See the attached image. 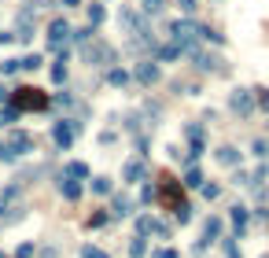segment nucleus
I'll list each match as a JSON object with an SVG mask.
<instances>
[{
    "label": "nucleus",
    "instance_id": "nucleus-52",
    "mask_svg": "<svg viewBox=\"0 0 269 258\" xmlns=\"http://www.w3.org/2000/svg\"><path fill=\"white\" fill-rule=\"evenodd\" d=\"M63 8H82V0H59Z\"/></svg>",
    "mask_w": 269,
    "mask_h": 258
},
{
    "label": "nucleus",
    "instance_id": "nucleus-36",
    "mask_svg": "<svg viewBox=\"0 0 269 258\" xmlns=\"http://www.w3.org/2000/svg\"><path fill=\"white\" fill-rule=\"evenodd\" d=\"M255 103H258L262 114H269V89L265 85H255Z\"/></svg>",
    "mask_w": 269,
    "mask_h": 258
},
{
    "label": "nucleus",
    "instance_id": "nucleus-41",
    "mask_svg": "<svg viewBox=\"0 0 269 258\" xmlns=\"http://www.w3.org/2000/svg\"><path fill=\"white\" fill-rule=\"evenodd\" d=\"M77 254H82V258H111L103 247H92V244H82V251H77Z\"/></svg>",
    "mask_w": 269,
    "mask_h": 258
},
{
    "label": "nucleus",
    "instance_id": "nucleus-14",
    "mask_svg": "<svg viewBox=\"0 0 269 258\" xmlns=\"http://www.w3.org/2000/svg\"><path fill=\"white\" fill-rule=\"evenodd\" d=\"M122 181L125 185H137V181H144V159H125L122 162Z\"/></svg>",
    "mask_w": 269,
    "mask_h": 258
},
{
    "label": "nucleus",
    "instance_id": "nucleus-30",
    "mask_svg": "<svg viewBox=\"0 0 269 258\" xmlns=\"http://www.w3.org/2000/svg\"><path fill=\"white\" fill-rule=\"evenodd\" d=\"M92 34H96V30H92V26H82V30H74V34H70V41L77 44V48H85V44L92 41Z\"/></svg>",
    "mask_w": 269,
    "mask_h": 258
},
{
    "label": "nucleus",
    "instance_id": "nucleus-25",
    "mask_svg": "<svg viewBox=\"0 0 269 258\" xmlns=\"http://www.w3.org/2000/svg\"><path fill=\"white\" fill-rule=\"evenodd\" d=\"M89 185H92V195H111V192H115V185H111V177H107V174L89 177Z\"/></svg>",
    "mask_w": 269,
    "mask_h": 258
},
{
    "label": "nucleus",
    "instance_id": "nucleus-4",
    "mask_svg": "<svg viewBox=\"0 0 269 258\" xmlns=\"http://www.w3.org/2000/svg\"><path fill=\"white\" fill-rule=\"evenodd\" d=\"M170 41L177 44L184 55H188V52H196V48H199V22H192V19H177V22H170Z\"/></svg>",
    "mask_w": 269,
    "mask_h": 258
},
{
    "label": "nucleus",
    "instance_id": "nucleus-45",
    "mask_svg": "<svg viewBox=\"0 0 269 258\" xmlns=\"http://www.w3.org/2000/svg\"><path fill=\"white\" fill-rule=\"evenodd\" d=\"M151 258H181L177 247H159V251H151Z\"/></svg>",
    "mask_w": 269,
    "mask_h": 258
},
{
    "label": "nucleus",
    "instance_id": "nucleus-43",
    "mask_svg": "<svg viewBox=\"0 0 269 258\" xmlns=\"http://www.w3.org/2000/svg\"><path fill=\"white\" fill-rule=\"evenodd\" d=\"M151 236H159V240H170V236H173V229H170L166 221H159V218H155V229H151Z\"/></svg>",
    "mask_w": 269,
    "mask_h": 258
},
{
    "label": "nucleus",
    "instance_id": "nucleus-21",
    "mask_svg": "<svg viewBox=\"0 0 269 258\" xmlns=\"http://www.w3.org/2000/svg\"><path fill=\"white\" fill-rule=\"evenodd\" d=\"M63 177H70V181H89L92 177V170H89V162H67V166H63Z\"/></svg>",
    "mask_w": 269,
    "mask_h": 258
},
{
    "label": "nucleus",
    "instance_id": "nucleus-13",
    "mask_svg": "<svg viewBox=\"0 0 269 258\" xmlns=\"http://www.w3.org/2000/svg\"><path fill=\"white\" fill-rule=\"evenodd\" d=\"M214 162L225 166V170H236V166L244 162V151L236 144H221V148H214Z\"/></svg>",
    "mask_w": 269,
    "mask_h": 258
},
{
    "label": "nucleus",
    "instance_id": "nucleus-27",
    "mask_svg": "<svg viewBox=\"0 0 269 258\" xmlns=\"http://www.w3.org/2000/svg\"><path fill=\"white\" fill-rule=\"evenodd\" d=\"M52 81L56 85H67V52H59V59L52 63Z\"/></svg>",
    "mask_w": 269,
    "mask_h": 258
},
{
    "label": "nucleus",
    "instance_id": "nucleus-18",
    "mask_svg": "<svg viewBox=\"0 0 269 258\" xmlns=\"http://www.w3.org/2000/svg\"><path fill=\"white\" fill-rule=\"evenodd\" d=\"M221 233H225V221H221L218 214H210V218H203V240H221Z\"/></svg>",
    "mask_w": 269,
    "mask_h": 258
},
{
    "label": "nucleus",
    "instance_id": "nucleus-23",
    "mask_svg": "<svg viewBox=\"0 0 269 258\" xmlns=\"http://www.w3.org/2000/svg\"><path fill=\"white\" fill-rule=\"evenodd\" d=\"M129 81H133L129 70H122V67H111V70H107V85H111V89H125Z\"/></svg>",
    "mask_w": 269,
    "mask_h": 258
},
{
    "label": "nucleus",
    "instance_id": "nucleus-33",
    "mask_svg": "<svg viewBox=\"0 0 269 258\" xmlns=\"http://www.w3.org/2000/svg\"><path fill=\"white\" fill-rule=\"evenodd\" d=\"M52 107L56 111H70V107H77V100L70 93H59V96H52Z\"/></svg>",
    "mask_w": 269,
    "mask_h": 258
},
{
    "label": "nucleus",
    "instance_id": "nucleus-49",
    "mask_svg": "<svg viewBox=\"0 0 269 258\" xmlns=\"http://www.w3.org/2000/svg\"><path fill=\"white\" fill-rule=\"evenodd\" d=\"M166 155H170L173 162H184V155H181V148H177V144H166Z\"/></svg>",
    "mask_w": 269,
    "mask_h": 258
},
{
    "label": "nucleus",
    "instance_id": "nucleus-15",
    "mask_svg": "<svg viewBox=\"0 0 269 258\" xmlns=\"http://www.w3.org/2000/svg\"><path fill=\"white\" fill-rule=\"evenodd\" d=\"M229 221H232L236 233H244L247 225H251V207H247V203H232V207H229Z\"/></svg>",
    "mask_w": 269,
    "mask_h": 258
},
{
    "label": "nucleus",
    "instance_id": "nucleus-17",
    "mask_svg": "<svg viewBox=\"0 0 269 258\" xmlns=\"http://www.w3.org/2000/svg\"><path fill=\"white\" fill-rule=\"evenodd\" d=\"M59 195L67 203H77V199H82V181H70V177L59 174Z\"/></svg>",
    "mask_w": 269,
    "mask_h": 258
},
{
    "label": "nucleus",
    "instance_id": "nucleus-22",
    "mask_svg": "<svg viewBox=\"0 0 269 258\" xmlns=\"http://www.w3.org/2000/svg\"><path fill=\"white\" fill-rule=\"evenodd\" d=\"M26 218V203H11L4 214H0V225H19Z\"/></svg>",
    "mask_w": 269,
    "mask_h": 258
},
{
    "label": "nucleus",
    "instance_id": "nucleus-34",
    "mask_svg": "<svg viewBox=\"0 0 269 258\" xmlns=\"http://www.w3.org/2000/svg\"><path fill=\"white\" fill-rule=\"evenodd\" d=\"M221 251H225V258H244V251H240V244H236L232 236H221Z\"/></svg>",
    "mask_w": 269,
    "mask_h": 258
},
{
    "label": "nucleus",
    "instance_id": "nucleus-44",
    "mask_svg": "<svg viewBox=\"0 0 269 258\" xmlns=\"http://www.w3.org/2000/svg\"><path fill=\"white\" fill-rule=\"evenodd\" d=\"M199 192H203V199H210V203H214L218 195H221V185H207V181H203V188H199Z\"/></svg>",
    "mask_w": 269,
    "mask_h": 258
},
{
    "label": "nucleus",
    "instance_id": "nucleus-29",
    "mask_svg": "<svg viewBox=\"0 0 269 258\" xmlns=\"http://www.w3.org/2000/svg\"><path fill=\"white\" fill-rule=\"evenodd\" d=\"M251 155H255V159H269V136H258V140H251Z\"/></svg>",
    "mask_w": 269,
    "mask_h": 258
},
{
    "label": "nucleus",
    "instance_id": "nucleus-35",
    "mask_svg": "<svg viewBox=\"0 0 269 258\" xmlns=\"http://www.w3.org/2000/svg\"><path fill=\"white\" fill-rule=\"evenodd\" d=\"M155 229V218L151 214H137V236H151Z\"/></svg>",
    "mask_w": 269,
    "mask_h": 258
},
{
    "label": "nucleus",
    "instance_id": "nucleus-37",
    "mask_svg": "<svg viewBox=\"0 0 269 258\" xmlns=\"http://www.w3.org/2000/svg\"><path fill=\"white\" fill-rule=\"evenodd\" d=\"M129 254H133V258H144V254H148V240H144V236H133V240H129Z\"/></svg>",
    "mask_w": 269,
    "mask_h": 258
},
{
    "label": "nucleus",
    "instance_id": "nucleus-2",
    "mask_svg": "<svg viewBox=\"0 0 269 258\" xmlns=\"http://www.w3.org/2000/svg\"><path fill=\"white\" fill-rule=\"evenodd\" d=\"M118 59V52H115V44L111 41H103V37H92L85 48H82V63L92 70V67H111Z\"/></svg>",
    "mask_w": 269,
    "mask_h": 258
},
{
    "label": "nucleus",
    "instance_id": "nucleus-47",
    "mask_svg": "<svg viewBox=\"0 0 269 258\" xmlns=\"http://www.w3.org/2000/svg\"><path fill=\"white\" fill-rule=\"evenodd\" d=\"M140 203H155V185H151V181L140 188Z\"/></svg>",
    "mask_w": 269,
    "mask_h": 258
},
{
    "label": "nucleus",
    "instance_id": "nucleus-10",
    "mask_svg": "<svg viewBox=\"0 0 269 258\" xmlns=\"http://www.w3.org/2000/svg\"><path fill=\"white\" fill-rule=\"evenodd\" d=\"M70 34H74V26L67 22V19H52L48 22V52H67V41H70Z\"/></svg>",
    "mask_w": 269,
    "mask_h": 258
},
{
    "label": "nucleus",
    "instance_id": "nucleus-38",
    "mask_svg": "<svg viewBox=\"0 0 269 258\" xmlns=\"http://www.w3.org/2000/svg\"><path fill=\"white\" fill-rule=\"evenodd\" d=\"M232 185L236 188H251V174L244 170V166H236V170H232Z\"/></svg>",
    "mask_w": 269,
    "mask_h": 258
},
{
    "label": "nucleus",
    "instance_id": "nucleus-42",
    "mask_svg": "<svg viewBox=\"0 0 269 258\" xmlns=\"http://www.w3.org/2000/svg\"><path fill=\"white\" fill-rule=\"evenodd\" d=\"M15 258H37V244H34V240H26V244H19Z\"/></svg>",
    "mask_w": 269,
    "mask_h": 258
},
{
    "label": "nucleus",
    "instance_id": "nucleus-11",
    "mask_svg": "<svg viewBox=\"0 0 269 258\" xmlns=\"http://www.w3.org/2000/svg\"><path fill=\"white\" fill-rule=\"evenodd\" d=\"M115 22H118V30H122L125 37H133V34H140V30L148 26V22H144V15H140L137 8H129V4H122V8H118Z\"/></svg>",
    "mask_w": 269,
    "mask_h": 258
},
{
    "label": "nucleus",
    "instance_id": "nucleus-40",
    "mask_svg": "<svg viewBox=\"0 0 269 258\" xmlns=\"http://www.w3.org/2000/svg\"><path fill=\"white\" fill-rule=\"evenodd\" d=\"M44 67V59L37 55V52H30V55H22V70H41Z\"/></svg>",
    "mask_w": 269,
    "mask_h": 258
},
{
    "label": "nucleus",
    "instance_id": "nucleus-1",
    "mask_svg": "<svg viewBox=\"0 0 269 258\" xmlns=\"http://www.w3.org/2000/svg\"><path fill=\"white\" fill-rule=\"evenodd\" d=\"M11 107L19 111V114H30V111H48L52 107V96L44 93V89H37V85H19V89H11Z\"/></svg>",
    "mask_w": 269,
    "mask_h": 258
},
{
    "label": "nucleus",
    "instance_id": "nucleus-7",
    "mask_svg": "<svg viewBox=\"0 0 269 258\" xmlns=\"http://www.w3.org/2000/svg\"><path fill=\"white\" fill-rule=\"evenodd\" d=\"M229 111L240 118V122H247V118H255L258 114V103H255V89H244V85H236L232 93H229Z\"/></svg>",
    "mask_w": 269,
    "mask_h": 258
},
{
    "label": "nucleus",
    "instance_id": "nucleus-6",
    "mask_svg": "<svg viewBox=\"0 0 269 258\" xmlns=\"http://www.w3.org/2000/svg\"><path fill=\"white\" fill-rule=\"evenodd\" d=\"M188 59L196 63L199 74H218V78H229V74H232V67H229V59H225V55H214V52L196 48V52H188Z\"/></svg>",
    "mask_w": 269,
    "mask_h": 258
},
{
    "label": "nucleus",
    "instance_id": "nucleus-28",
    "mask_svg": "<svg viewBox=\"0 0 269 258\" xmlns=\"http://www.w3.org/2000/svg\"><path fill=\"white\" fill-rule=\"evenodd\" d=\"M15 122H19V111H15L11 103H8V107H0V129H15Z\"/></svg>",
    "mask_w": 269,
    "mask_h": 258
},
{
    "label": "nucleus",
    "instance_id": "nucleus-46",
    "mask_svg": "<svg viewBox=\"0 0 269 258\" xmlns=\"http://www.w3.org/2000/svg\"><path fill=\"white\" fill-rule=\"evenodd\" d=\"M96 140H100L103 148H111V144H115V140H118V133H115V129H103V133L96 136Z\"/></svg>",
    "mask_w": 269,
    "mask_h": 258
},
{
    "label": "nucleus",
    "instance_id": "nucleus-20",
    "mask_svg": "<svg viewBox=\"0 0 269 258\" xmlns=\"http://www.w3.org/2000/svg\"><path fill=\"white\" fill-rule=\"evenodd\" d=\"M85 15H89V26L92 30H100L107 22V8L100 4V0H92V4H85Z\"/></svg>",
    "mask_w": 269,
    "mask_h": 258
},
{
    "label": "nucleus",
    "instance_id": "nucleus-3",
    "mask_svg": "<svg viewBox=\"0 0 269 258\" xmlns=\"http://www.w3.org/2000/svg\"><path fill=\"white\" fill-rule=\"evenodd\" d=\"M155 203L173 214V210L184 203V185H181L177 177H170V174H166V177H159V185H155Z\"/></svg>",
    "mask_w": 269,
    "mask_h": 258
},
{
    "label": "nucleus",
    "instance_id": "nucleus-16",
    "mask_svg": "<svg viewBox=\"0 0 269 258\" xmlns=\"http://www.w3.org/2000/svg\"><path fill=\"white\" fill-rule=\"evenodd\" d=\"M137 214V203L129 199V195H115V199H111V218H133Z\"/></svg>",
    "mask_w": 269,
    "mask_h": 258
},
{
    "label": "nucleus",
    "instance_id": "nucleus-19",
    "mask_svg": "<svg viewBox=\"0 0 269 258\" xmlns=\"http://www.w3.org/2000/svg\"><path fill=\"white\" fill-rule=\"evenodd\" d=\"M181 55H184V52H181L177 44L170 41V44H159V48H155V55H151V59H155V63H177Z\"/></svg>",
    "mask_w": 269,
    "mask_h": 258
},
{
    "label": "nucleus",
    "instance_id": "nucleus-26",
    "mask_svg": "<svg viewBox=\"0 0 269 258\" xmlns=\"http://www.w3.org/2000/svg\"><path fill=\"white\" fill-rule=\"evenodd\" d=\"M181 185H184V188H203V170H199V166H184Z\"/></svg>",
    "mask_w": 269,
    "mask_h": 258
},
{
    "label": "nucleus",
    "instance_id": "nucleus-12",
    "mask_svg": "<svg viewBox=\"0 0 269 258\" xmlns=\"http://www.w3.org/2000/svg\"><path fill=\"white\" fill-rule=\"evenodd\" d=\"M133 78H137L140 89H151V85H159L163 70H159V63H155V59H140V63L133 67Z\"/></svg>",
    "mask_w": 269,
    "mask_h": 258
},
{
    "label": "nucleus",
    "instance_id": "nucleus-24",
    "mask_svg": "<svg viewBox=\"0 0 269 258\" xmlns=\"http://www.w3.org/2000/svg\"><path fill=\"white\" fill-rule=\"evenodd\" d=\"M163 11H166V0H140V15L144 19H159Z\"/></svg>",
    "mask_w": 269,
    "mask_h": 258
},
{
    "label": "nucleus",
    "instance_id": "nucleus-48",
    "mask_svg": "<svg viewBox=\"0 0 269 258\" xmlns=\"http://www.w3.org/2000/svg\"><path fill=\"white\" fill-rule=\"evenodd\" d=\"M177 8H181L184 15H196V8H199V0H177Z\"/></svg>",
    "mask_w": 269,
    "mask_h": 258
},
{
    "label": "nucleus",
    "instance_id": "nucleus-51",
    "mask_svg": "<svg viewBox=\"0 0 269 258\" xmlns=\"http://www.w3.org/2000/svg\"><path fill=\"white\" fill-rule=\"evenodd\" d=\"M8 100H11V89H8L4 81H0V103H8Z\"/></svg>",
    "mask_w": 269,
    "mask_h": 258
},
{
    "label": "nucleus",
    "instance_id": "nucleus-9",
    "mask_svg": "<svg viewBox=\"0 0 269 258\" xmlns=\"http://www.w3.org/2000/svg\"><path fill=\"white\" fill-rule=\"evenodd\" d=\"M4 144L22 159V155H30V151H37V136L30 133V129H8L4 133Z\"/></svg>",
    "mask_w": 269,
    "mask_h": 258
},
{
    "label": "nucleus",
    "instance_id": "nucleus-39",
    "mask_svg": "<svg viewBox=\"0 0 269 258\" xmlns=\"http://www.w3.org/2000/svg\"><path fill=\"white\" fill-rule=\"evenodd\" d=\"M22 70V59H4V63H0V74H4V78H11V74H19Z\"/></svg>",
    "mask_w": 269,
    "mask_h": 258
},
{
    "label": "nucleus",
    "instance_id": "nucleus-5",
    "mask_svg": "<svg viewBox=\"0 0 269 258\" xmlns=\"http://www.w3.org/2000/svg\"><path fill=\"white\" fill-rule=\"evenodd\" d=\"M77 136H82V118H70V114H63L59 122H52V144H56L59 151H70Z\"/></svg>",
    "mask_w": 269,
    "mask_h": 258
},
{
    "label": "nucleus",
    "instance_id": "nucleus-31",
    "mask_svg": "<svg viewBox=\"0 0 269 258\" xmlns=\"http://www.w3.org/2000/svg\"><path fill=\"white\" fill-rule=\"evenodd\" d=\"M192 218H196L192 214V203H181L177 210H173V221H177V225H192Z\"/></svg>",
    "mask_w": 269,
    "mask_h": 258
},
{
    "label": "nucleus",
    "instance_id": "nucleus-53",
    "mask_svg": "<svg viewBox=\"0 0 269 258\" xmlns=\"http://www.w3.org/2000/svg\"><path fill=\"white\" fill-rule=\"evenodd\" d=\"M214 4H225V0H214Z\"/></svg>",
    "mask_w": 269,
    "mask_h": 258
},
{
    "label": "nucleus",
    "instance_id": "nucleus-8",
    "mask_svg": "<svg viewBox=\"0 0 269 258\" xmlns=\"http://www.w3.org/2000/svg\"><path fill=\"white\" fill-rule=\"evenodd\" d=\"M34 30H37V11H34V0H30V4L19 11L11 34H15V41H19V44H30V41H34Z\"/></svg>",
    "mask_w": 269,
    "mask_h": 258
},
{
    "label": "nucleus",
    "instance_id": "nucleus-32",
    "mask_svg": "<svg viewBox=\"0 0 269 258\" xmlns=\"http://www.w3.org/2000/svg\"><path fill=\"white\" fill-rule=\"evenodd\" d=\"M107 221H111V214H107V210H92V214L85 218V225H89V229H103Z\"/></svg>",
    "mask_w": 269,
    "mask_h": 258
},
{
    "label": "nucleus",
    "instance_id": "nucleus-50",
    "mask_svg": "<svg viewBox=\"0 0 269 258\" xmlns=\"http://www.w3.org/2000/svg\"><path fill=\"white\" fill-rule=\"evenodd\" d=\"M41 258H59V251H56V247L48 244V247H41Z\"/></svg>",
    "mask_w": 269,
    "mask_h": 258
},
{
    "label": "nucleus",
    "instance_id": "nucleus-54",
    "mask_svg": "<svg viewBox=\"0 0 269 258\" xmlns=\"http://www.w3.org/2000/svg\"><path fill=\"white\" fill-rule=\"evenodd\" d=\"M262 258H269V254H262Z\"/></svg>",
    "mask_w": 269,
    "mask_h": 258
}]
</instances>
